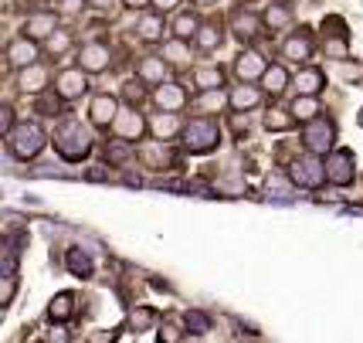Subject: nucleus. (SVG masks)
<instances>
[{
	"instance_id": "nucleus-1",
	"label": "nucleus",
	"mask_w": 363,
	"mask_h": 343,
	"mask_svg": "<svg viewBox=\"0 0 363 343\" xmlns=\"http://www.w3.org/2000/svg\"><path fill=\"white\" fill-rule=\"evenodd\" d=\"M45 140H48L45 129L38 123H21L7 133V146H11V153H14L17 160H31V156H38L45 150Z\"/></svg>"
},
{
	"instance_id": "nucleus-2",
	"label": "nucleus",
	"mask_w": 363,
	"mask_h": 343,
	"mask_svg": "<svg viewBox=\"0 0 363 343\" xmlns=\"http://www.w3.org/2000/svg\"><path fill=\"white\" fill-rule=\"evenodd\" d=\"M55 146H58V153L65 160H82V156H89V150H92V136L82 129V123H65L55 133Z\"/></svg>"
},
{
	"instance_id": "nucleus-3",
	"label": "nucleus",
	"mask_w": 363,
	"mask_h": 343,
	"mask_svg": "<svg viewBox=\"0 0 363 343\" xmlns=\"http://www.w3.org/2000/svg\"><path fill=\"white\" fill-rule=\"evenodd\" d=\"M221 140V129L218 123H211V119H190L184 126V146H187L190 153H207V150H214Z\"/></svg>"
},
{
	"instance_id": "nucleus-4",
	"label": "nucleus",
	"mask_w": 363,
	"mask_h": 343,
	"mask_svg": "<svg viewBox=\"0 0 363 343\" xmlns=\"http://www.w3.org/2000/svg\"><path fill=\"white\" fill-rule=\"evenodd\" d=\"M289 177L299 184V187H323L326 180H330V173H326V160H319V153H309V156H299L296 163H292V170Z\"/></svg>"
},
{
	"instance_id": "nucleus-5",
	"label": "nucleus",
	"mask_w": 363,
	"mask_h": 343,
	"mask_svg": "<svg viewBox=\"0 0 363 343\" xmlns=\"http://www.w3.org/2000/svg\"><path fill=\"white\" fill-rule=\"evenodd\" d=\"M326 173H330V184L336 187H347L353 184V173H357V160L350 150H336V153L326 156Z\"/></svg>"
},
{
	"instance_id": "nucleus-6",
	"label": "nucleus",
	"mask_w": 363,
	"mask_h": 343,
	"mask_svg": "<svg viewBox=\"0 0 363 343\" xmlns=\"http://www.w3.org/2000/svg\"><path fill=\"white\" fill-rule=\"evenodd\" d=\"M302 140H306V150H309V153H326L333 146V140H336V129H333V123H326V119H313V123L306 126Z\"/></svg>"
},
{
	"instance_id": "nucleus-7",
	"label": "nucleus",
	"mask_w": 363,
	"mask_h": 343,
	"mask_svg": "<svg viewBox=\"0 0 363 343\" xmlns=\"http://www.w3.org/2000/svg\"><path fill=\"white\" fill-rule=\"evenodd\" d=\"M85 89H89V82H85V68H68V72H62L58 75V82H55V92L62 95V99H82L85 95Z\"/></svg>"
},
{
	"instance_id": "nucleus-8",
	"label": "nucleus",
	"mask_w": 363,
	"mask_h": 343,
	"mask_svg": "<svg viewBox=\"0 0 363 343\" xmlns=\"http://www.w3.org/2000/svg\"><path fill=\"white\" fill-rule=\"evenodd\" d=\"M34 58H38V45H34V38H28V34L7 45V62L14 65V68H28V65H34Z\"/></svg>"
},
{
	"instance_id": "nucleus-9",
	"label": "nucleus",
	"mask_w": 363,
	"mask_h": 343,
	"mask_svg": "<svg viewBox=\"0 0 363 343\" xmlns=\"http://www.w3.org/2000/svg\"><path fill=\"white\" fill-rule=\"evenodd\" d=\"M157 106L160 109H167V112H177V109H184V102H187V92H184V85H177V82H160V89H157Z\"/></svg>"
},
{
	"instance_id": "nucleus-10",
	"label": "nucleus",
	"mask_w": 363,
	"mask_h": 343,
	"mask_svg": "<svg viewBox=\"0 0 363 343\" xmlns=\"http://www.w3.org/2000/svg\"><path fill=\"white\" fill-rule=\"evenodd\" d=\"M265 58L258 55V51H245V55H238V62H235V72L241 82H255V78H262L265 75Z\"/></svg>"
},
{
	"instance_id": "nucleus-11",
	"label": "nucleus",
	"mask_w": 363,
	"mask_h": 343,
	"mask_svg": "<svg viewBox=\"0 0 363 343\" xmlns=\"http://www.w3.org/2000/svg\"><path fill=\"white\" fill-rule=\"evenodd\" d=\"M79 65L85 68V72H102V68H109V48L106 45H85L79 55Z\"/></svg>"
},
{
	"instance_id": "nucleus-12",
	"label": "nucleus",
	"mask_w": 363,
	"mask_h": 343,
	"mask_svg": "<svg viewBox=\"0 0 363 343\" xmlns=\"http://www.w3.org/2000/svg\"><path fill=\"white\" fill-rule=\"evenodd\" d=\"M116 133H119V136H123V140H140L143 136V129H146V123H143V116L140 112H119V116H116Z\"/></svg>"
},
{
	"instance_id": "nucleus-13",
	"label": "nucleus",
	"mask_w": 363,
	"mask_h": 343,
	"mask_svg": "<svg viewBox=\"0 0 363 343\" xmlns=\"http://www.w3.org/2000/svg\"><path fill=\"white\" fill-rule=\"evenodd\" d=\"M89 116H92L95 126H109V123H116L119 106H116V99H112V95H99V99H92V109H89Z\"/></svg>"
},
{
	"instance_id": "nucleus-14",
	"label": "nucleus",
	"mask_w": 363,
	"mask_h": 343,
	"mask_svg": "<svg viewBox=\"0 0 363 343\" xmlns=\"http://www.w3.org/2000/svg\"><path fill=\"white\" fill-rule=\"evenodd\" d=\"M58 31V14H34L28 17V24H24V34L28 38H48V34H55Z\"/></svg>"
},
{
	"instance_id": "nucleus-15",
	"label": "nucleus",
	"mask_w": 363,
	"mask_h": 343,
	"mask_svg": "<svg viewBox=\"0 0 363 343\" xmlns=\"http://www.w3.org/2000/svg\"><path fill=\"white\" fill-rule=\"evenodd\" d=\"M48 316H51L55 323L72 320V316H75V296H72V293H58V296L51 299V306H48Z\"/></svg>"
},
{
	"instance_id": "nucleus-16",
	"label": "nucleus",
	"mask_w": 363,
	"mask_h": 343,
	"mask_svg": "<svg viewBox=\"0 0 363 343\" xmlns=\"http://www.w3.org/2000/svg\"><path fill=\"white\" fill-rule=\"evenodd\" d=\"M262 102V89H255V85H238L235 92H231V106H235L238 112H245V109H255Z\"/></svg>"
},
{
	"instance_id": "nucleus-17",
	"label": "nucleus",
	"mask_w": 363,
	"mask_h": 343,
	"mask_svg": "<svg viewBox=\"0 0 363 343\" xmlns=\"http://www.w3.org/2000/svg\"><path fill=\"white\" fill-rule=\"evenodd\" d=\"M65 266H68L72 276H79V279H89V276H92V258H89V251H82V249H68Z\"/></svg>"
},
{
	"instance_id": "nucleus-18",
	"label": "nucleus",
	"mask_w": 363,
	"mask_h": 343,
	"mask_svg": "<svg viewBox=\"0 0 363 343\" xmlns=\"http://www.w3.org/2000/svg\"><path fill=\"white\" fill-rule=\"evenodd\" d=\"M45 85H48V68L28 65V68L21 72V89H24V92H45Z\"/></svg>"
},
{
	"instance_id": "nucleus-19",
	"label": "nucleus",
	"mask_w": 363,
	"mask_h": 343,
	"mask_svg": "<svg viewBox=\"0 0 363 343\" xmlns=\"http://www.w3.org/2000/svg\"><path fill=\"white\" fill-rule=\"evenodd\" d=\"M136 75H140L146 85H160L163 75H167V62H163V58H143L140 68H136Z\"/></svg>"
},
{
	"instance_id": "nucleus-20",
	"label": "nucleus",
	"mask_w": 363,
	"mask_h": 343,
	"mask_svg": "<svg viewBox=\"0 0 363 343\" xmlns=\"http://www.w3.org/2000/svg\"><path fill=\"white\" fill-rule=\"evenodd\" d=\"M296 85H299V95H316L323 85H326V75L319 72V68H302L299 78H296Z\"/></svg>"
},
{
	"instance_id": "nucleus-21",
	"label": "nucleus",
	"mask_w": 363,
	"mask_h": 343,
	"mask_svg": "<svg viewBox=\"0 0 363 343\" xmlns=\"http://www.w3.org/2000/svg\"><path fill=\"white\" fill-rule=\"evenodd\" d=\"M282 55L289 58V62H306L309 55H313V41L306 38V34H299V38H289L282 48Z\"/></svg>"
},
{
	"instance_id": "nucleus-22",
	"label": "nucleus",
	"mask_w": 363,
	"mask_h": 343,
	"mask_svg": "<svg viewBox=\"0 0 363 343\" xmlns=\"http://www.w3.org/2000/svg\"><path fill=\"white\" fill-rule=\"evenodd\" d=\"M150 129L157 133V140H167V136H174L177 129H184V126H180V119H177V112H167V109H163L157 119L150 123Z\"/></svg>"
},
{
	"instance_id": "nucleus-23",
	"label": "nucleus",
	"mask_w": 363,
	"mask_h": 343,
	"mask_svg": "<svg viewBox=\"0 0 363 343\" xmlns=\"http://www.w3.org/2000/svg\"><path fill=\"white\" fill-rule=\"evenodd\" d=\"M292 123H299L296 116H292V109H269L265 112V129L269 133H285V129H292Z\"/></svg>"
},
{
	"instance_id": "nucleus-24",
	"label": "nucleus",
	"mask_w": 363,
	"mask_h": 343,
	"mask_svg": "<svg viewBox=\"0 0 363 343\" xmlns=\"http://www.w3.org/2000/svg\"><path fill=\"white\" fill-rule=\"evenodd\" d=\"M231 28H235V34L241 38V41H252L255 34H258V17H255V14H241V11H238V14L231 17Z\"/></svg>"
},
{
	"instance_id": "nucleus-25",
	"label": "nucleus",
	"mask_w": 363,
	"mask_h": 343,
	"mask_svg": "<svg viewBox=\"0 0 363 343\" xmlns=\"http://www.w3.org/2000/svg\"><path fill=\"white\" fill-rule=\"evenodd\" d=\"M319 112V102L313 99V95H299L296 102H292V116L299 119V123H313Z\"/></svg>"
},
{
	"instance_id": "nucleus-26",
	"label": "nucleus",
	"mask_w": 363,
	"mask_h": 343,
	"mask_svg": "<svg viewBox=\"0 0 363 343\" xmlns=\"http://www.w3.org/2000/svg\"><path fill=\"white\" fill-rule=\"evenodd\" d=\"M262 82H265V89H269L272 95H279V92H285V85H289V72H285L282 65H272V68H265Z\"/></svg>"
},
{
	"instance_id": "nucleus-27",
	"label": "nucleus",
	"mask_w": 363,
	"mask_h": 343,
	"mask_svg": "<svg viewBox=\"0 0 363 343\" xmlns=\"http://www.w3.org/2000/svg\"><path fill=\"white\" fill-rule=\"evenodd\" d=\"M21 245H24V234H17V238H11V241H7V249H4V276H17Z\"/></svg>"
},
{
	"instance_id": "nucleus-28",
	"label": "nucleus",
	"mask_w": 363,
	"mask_h": 343,
	"mask_svg": "<svg viewBox=\"0 0 363 343\" xmlns=\"http://www.w3.org/2000/svg\"><path fill=\"white\" fill-rule=\"evenodd\" d=\"M224 102H231V95H224L221 89H204V95L197 99V109L201 112H218Z\"/></svg>"
},
{
	"instance_id": "nucleus-29",
	"label": "nucleus",
	"mask_w": 363,
	"mask_h": 343,
	"mask_svg": "<svg viewBox=\"0 0 363 343\" xmlns=\"http://www.w3.org/2000/svg\"><path fill=\"white\" fill-rule=\"evenodd\" d=\"M194 82H197V89L204 92V89H221V82H224V75H221V68H197L194 72Z\"/></svg>"
},
{
	"instance_id": "nucleus-30",
	"label": "nucleus",
	"mask_w": 363,
	"mask_h": 343,
	"mask_svg": "<svg viewBox=\"0 0 363 343\" xmlns=\"http://www.w3.org/2000/svg\"><path fill=\"white\" fill-rule=\"evenodd\" d=\"M163 31H167V24H163V17L150 14L140 21V38L143 41H157V38H163Z\"/></svg>"
},
{
	"instance_id": "nucleus-31",
	"label": "nucleus",
	"mask_w": 363,
	"mask_h": 343,
	"mask_svg": "<svg viewBox=\"0 0 363 343\" xmlns=\"http://www.w3.org/2000/svg\"><path fill=\"white\" fill-rule=\"evenodd\" d=\"M265 21H269L272 31H282V28H289V21H292V14H289V7H282V4H272L269 14H265Z\"/></svg>"
},
{
	"instance_id": "nucleus-32",
	"label": "nucleus",
	"mask_w": 363,
	"mask_h": 343,
	"mask_svg": "<svg viewBox=\"0 0 363 343\" xmlns=\"http://www.w3.org/2000/svg\"><path fill=\"white\" fill-rule=\"evenodd\" d=\"M197 31H201V24H197V17H190V14H180L177 17V24H174V34L177 38H197Z\"/></svg>"
},
{
	"instance_id": "nucleus-33",
	"label": "nucleus",
	"mask_w": 363,
	"mask_h": 343,
	"mask_svg": "<svg viewBox=\"0 0 363 343\" xmlns=\"http://www.w3.org/2000/svg\"><path fill=\"white\" fill-rule=\"evenodd\" d=\"M129 153H133V140H112L109 150H106V156H109V163H123V160H129Z\"/></svg>"
},
{
	"instance_id": "nucleus-34",
	"label": "nucleus",
	"mask_w": 363,
	"mask_h": 343,
	"mask_svg": "<svg viewBox=\"0 0 363 343\" xmlns=\"http://www.w3.org/2000/svg\"><path fill=\"white\" fill-rule=\"evenodd\" d=\"M184 327H187L190 333H207V330H211V316L201 310H190L187 316H184Z\"/></svg>"
},
{
	"instance_id": "nucleus-35",
	"label": "nucleus",
	"mask_w": 363,
	"mask_h": 343,
	"mask_svg": "<svg viewBox=\"0 0 363 343\" xmlns=\"http://www.w3.org/2000/svg\"><path fill=\"white\" fill-rule=\"evenodd\" d=\"M326 55L330 58H347V34H333V38H326Z\"/></svg>"
},
{
	"instance_id": "nucleus-36",
	"label": "nucleus",
	"mask_w": 363,
	"mask_h": 343,
	"mask_svg": "<svg viewBox=\"0 0 363 343\" xmlns=\"http://www.w3.org/2000/svg\"><path fill=\"white\" fill-rule=\"evenodd\" d=\"M197 45L204 48V51L218 48V45H221V31H218V28H211V24H207V28H201V31H197Z\"/></svg>"
},
{
	"instance_id": "nucleus-37",
	"label": "nucleus",
	"mask_w": 363,
	"mask_h": 343,
	"mask_svg": "<svg viewBox=\"0 0 363 343\" xmlns=\"http://www.w3.org/2000/svg\"><path fill=\"white\" fill-rule=\"evenodd\" d=\"M163 58H170V62H177V65H180V62H187L190 55H187V48H184V38H177L174 45H167V48H163Z\"/></svg>"
},
{
	"instance_id": "nucleus-38",
	"label": "nucleus",
	"mask_w": 363,
	"mask_h": 343,
	"mask_svg": "<svg viewBox=\"0 0 363 343\" xmlns=\"http://www.w3.org/2000/svg\"><path fill=\"white\" fill-rule=\"evenodd\" d=\"M153 320H157V312H153V310H136V312H133V330L140 333V330H146Z\"/></svg>"
},
{
	"instance_id": "nucleus-39",
	"label": "nucleus",
	"mask_w": 363,
	"mask_h": 343,
	"mask_svg": "<svg viewBox=\"0 0 363 343\" xmlns=\"http://www.w3.org/2000/svg\"><path fill=\"white\" fill-rule=\"evenodd\" d=\"M143 156L157 167V170H163V160H170V153L167 150H160V146H150V150H143Z\"/></svg>"
},
{
	"instance_id": "nucleus-40",
	"label": "nucleus",
	"mask_w": 363,
	"mask_h": 343,
	"mask_svg": "<svg viewBox=\"0 0 363 343\" xmlns=\"http://www.w3.org/2000/svg\"><path fill=\"white\" fill-rule=\"evenodd\" d=\"M14 289H17V276H4V293H0V306H11V299H14Z\"/></svg>"
},
{
	"instance_id": "nucleus-41",
	"label": "nucleus",
	"mask_w": 363,
	"mask_h": 343,
	"mask_svg": "<svg viewBox=\"0 0 363 343\" xmlns=\"http://www.w3.org/2000/svg\"><path fill=\"white\" fill-rule=\"evenodd\" d=\"M269 190H275V194H292L289 180H282L279 173H272V177H269Z\"/></svg>"
},
{
	"instance_id": "nucleus-42",
	"label": "nucleus",
	"mask_w": 363,
	"mask_h": 343,
	"mask_svg": "<svg viewBox=\"0 0 363 343\" xmlns=\"http://www.w3.org/2000/svg\"><path fill=\"white\" fill-rule=\"evenodd\" d=\"M323 28H330V34H347V24H343L340 17H326V21H323Z\"/></svg>"
},
{
	"instance_id": "nucleus-43",
	"label": "nucleus",
	"mask_w": 363,
	"mask_h": 343,
	"mask_svg": "<svg viewBox=\"0 0 363 343\" xmlns=\"http://www.w3.org/2000/svg\"><path fill=\"white\" fill-rule=\"evenodd\" d=\"M0 126H4V136L14 129V112L11 109H0Z\"/></svg>"
},
{
	"instance_id": "nucleus-44",
	"label": "nucleus",
	"mask_w": 363,
	"mask_h": 343,
	"mask_svg": "<svg viewBox=\"0 0 363 343\" xmlns=\"http://www.w3.org/2000/svg\"><path fill=\"white\" fill-rule=\"evenodd\" d=\"M68 48V34H58V38H51V51H65Z\"/></svg>"
},
{
	"instance_id": "nucleus-45",
	"label": "nucleus",
	"mask_w": 363,
	"mask_h": 343,
	"mask_svg": "<svg viewBox=\"0 0 363 343\" xmlns=\"http://www.w3.org/2000/svg\"><path fill=\"white\" fill-rule=\"evenodd\" d=\"M85 0H62V11H68V14H75Z\"/></svg>"
},
{
	"instance_id": "nucleus-46",
	"label": "nucleus",
	"mask_w": 363,
	"mask_h": 343,
	"mask_svg": "<svg viewBox=\"0 0 363 343\" xmlns=\"http://www.w3.org/2000/svg\"><path fill=\"white\" fill-rule=\"evenodd\" d=\"M106 177H109V170H102V167H92V170H89V180H106Z\"/></svg>"
},
{
	"instance_id": "nucleus-47",
	"label": "nucleus",
	"mask_w": 363,
	"mask_h": 343,
	"mask_svg": "<svg viewBox=\"0 0 363 343\" xmlns=\"http://www.w3.org/2000/svg\"><path fill=\"white\" fill-rule=\"evenodd\" d=\"M126 95H129V102H140L143 99V92L140 89H133V85H126Z\"/></svg>"
},
{
	"instance_id": "nucleus-48",
	"label": "nucleus",
	"mask_w": 363,
	"mask_h": 343,
	"mask_svg": "<svg viewBox=\"0 0 363 343\" xmlns=\"http://www.w3.org/2000/svg\"><path fill=\"white\" fill-rule=\"evenodd\" d=\"M177 4H180V0H157L160 11H170V7H177Z\"/></svg>"
},
{
	"instance_id": "nucleus-49",
	"label": "nucleus",
	"mask_w": 363,
	"mask_h": 343,
	"mask_svg": "<svg viewBox=\"0 0 363 343\" xmlns=\"http://www.w3.org/2000/svg\"><path fill=\"white\" fill-rule=\"evenodd\" d=\"M129 7H146V4H153V0H126Z\"/></svg>"
},
{
	"instance_id": "nucleus-50",
	"label": "nucleus",
	"mask_w": 363,
	"mask_h": 343,
	"mask_svg": "<svg viewBox=\"0 0 363 343\" xmlns=\"http://www.w3.org/2000/svg\"><path fill=\"white\" fill-rule=\"evenodd\" d=\"M92 4H95V7H109L112 0H92Z\"/></svg>"
},
{
	"instance_id": "nucleus-51",
	"label": "nucleus",
	"mask_w": 363,
	"mask_h": 343,
	"mask_svg": "<svg viewBox=\"0 0 363 343\" xmlns=\"http://www.w3.org/2000/svg\"><path fill=\"white\" fill-rule=\"evenodd\" d=\"M197 4H201V7H211V4H218V0H197Z\"/></svg>"
},
{
	"instance_id": "nucleus-52",
	"label": "nucleus",
	"mask_w": 363,
	"mask_h": 343,
	"mask_svg": "<svg viewBox=\"0 0 363 343\" xmlns=\"http://www.w3.org/2000/svg\"><path fill=\"white\" fill-rule=\"evenodd\" d=\"M360 126H363V112H360Z\"/></svg>"
}]
</instances>
